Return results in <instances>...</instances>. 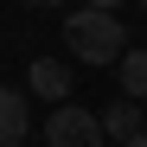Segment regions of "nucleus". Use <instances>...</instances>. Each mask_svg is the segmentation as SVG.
Instances as JSON below:
<instances>
[{
	"instance_id": "nucleus-1",
	"label": "nucleus",
	"mask_w": 147,
	"mask_h": 147,
	"mask_svg": "<svg viewBox=\"0 0 147 147\" xmlns=\"http://www.w3.org/2000/svg\"><path fill=\"white\" fill-rule=\"evenodd\" d=\"M64 45L77 51V64H115L128 51V32H121L115 13H96V7H77L64 19Z\"/></svg>"
},
{
	"instance_id": "nucleus-2",
	"label": "nucleus",
	"mask_w": 147,
	"mask_h": 147,
	"mask_svg": "<svg viewBox=\"0 0 147 147\" xmlns=\"http://www.w3.org/2000/svg\"><path fill=\"white\" fill-rule=\"evenodd\" d=\"M45 141L51 147H109L102 121H96L83 102H58L51 115H45Z\"/></svg>"
},
{
	"instance_id": "nucleus-3",
	"label": "nucleus",
	"mask_w": 147,
	"mask_h": 147,
	"mask_svg": "<svg viewBox=\"0 0 147 147\" xmlns=\"http://www.w3.org/2000/svg\"><path fill=\"white\" fill-rule=\"evenodd\" d=\"M26 90H32V96H45V102L58 109L64 96H70V64H64V58H38V64L26 70Z\"/></svg>"
},
{
	"instance_id": "nucleus-4",
	"label": "nucleus",
	"mask_w": 147,
	"mask_h": 147,
	"mask_svg": "<svg viewBox=\"0 0 147 147\" xmlns=\"http://www.w3.org/2000/svg\"><path fill=\"white\" fill-rule=\"evenodd\" d=\"M32 96L26 90H0V147H26V128H32Z\"/></svg>"
},
{
	"instance_id": "nucleus-5",
	"label": "nucleus",
	"mask_w": 147,
	"mask_h": 147,
	"mask_svg": "<svg viewBox=\"0 0 147 147\" xmlns=\"http://www.w3.org/2000/svg\"><path fill=\"white\" fill-rule=\"evenodd\" d=\"M96 121H102V134H109V141H128V134H141V128H147V121H141V102H128V96H115Z\"/></svg>"
},
{
	"instance_id": "nucleus-6",
	"label": "nucleus",
	"mask_w": 147,
	"mask_h": 147,
	"mask_svg": "<svg viewBox=\"0 0 147 147\" xmlns=\"http://www.w3.org/2000/svg\"><path fill=\"white\" fill-rule=\"evenodd\" d=\"M115 77H121V96H128V102L147 96V51H141V45H128V51L115 58Z\"/></svg>"
},
{
	"instance_id": "nucleus-7",
	"label": "nucleus",
	"mask_w": 147,
	"mask_h": 147,
	"mask_svg": "<svg viewBox=\"0 0 147 147\" xmlns=\"http://www.w3.org/2000/svg\"><path fill=\"white\" fill-rule=\"evenodd\" d=\"M83 7H96V13H115V7H121V0H83Z\"/></svg>"
},
{
	"instance_id": "nucleus-8",
	"label": "nucleus",
	"mask_w": 147,
	"mask_h": 147,
	"mask_svg": "<svg viewBox=\"0 0 147 147\" xmlns=\"http://www.w3.org/2000/svg\"><path fill=\"white\" fill-rule=\"evenodd\" d=\"M121 147H147V128H141V134H128V141H121Z\"/></svg>"
},
{
	"instance_id": "nucleus-9",
	"label": "nucleus",
	"mask_w": 147,
	"mask_h": 147,
	"mask_svg": "<svg viewBox=\"0 0 147 147\" xmlns=\"http://www.w3.org/2000/svg\"><path fill=\"white\" fill-rule=\"evenodd\" d=\"M19 7H64V0H19Z\"/></svg>"
},
{
	"instance_id": "nucleus-10",
	"label": "nucleus",
	"mask_w": 147,
	"mask_h": 147,
	"mask_svg": "<svg viewBox=\"0 0 147 147\" xmlns=\"http://www.w3.org/2000/svg\"><path fill=\"white\" fill-rule=\"evenodd\" d=\"M134 7H141V13H147V0H134Z\"/></svg>"
}]
</instances>
